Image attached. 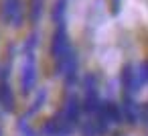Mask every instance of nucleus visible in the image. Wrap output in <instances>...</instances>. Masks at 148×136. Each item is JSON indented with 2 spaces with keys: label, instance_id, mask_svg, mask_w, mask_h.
<instances>
[{
  "label": "nucleus",
  "instance_id": "f257e3e1",
  "mask_svg": "<svg viewBox=\"0 0 148 136\" xmlns=\"http://www.w3.org/2000/svg\"><path fill=\"white\" fill-rule=\"evenodd\" d=\"M0 21L10 27H21L25 21V4L23 0H2L0 2Z\"/></svg>",
  "mask_w": 148,
  "mask_h": 136
},
{
  "label": "nucleus",
  "instance_id": "6e6552de",
  "mask_svg": "<svg viewBox=\"0 0 148 136\" xmlns=\"http://www.w3.org/2000/svg\"><path fill=\"white\" fill-rule=\"evenodd\" d=\"M108 122H110V126L112 124H122L124 122V112H122V104H116V102H112V100H108V102H101V106H99V110H97Z\"/></svg>",
  "mask_w": 148,
  "mask_h": 136
},
{
  "label": "nucleus",
  "instance_id": "f8f14e48",
  "mask_svg": "<svg viewBox=\"0 0 148 136\" xmlns=\"http://www.w3.org/2000/svg\"><path fill=\"white\" fill-rule=\"evenodd\" d=\"M45 100H47V89H39V95L35 98V102H33V106H31V110L27 112V116L25 118H29V116H33V114H37L41 108H43V104H45Z\"/></svg>",
  "mask_w": 148,
  "mask_h": 136
},
{
  "label": "nucleus",
  "instance_id": "0eeeda50",
  "mask_svg": "<svg viewBox=\"0 0 148 136\" xmlns=\"http://www.w3.org/2000/svg\"><path fill=\"white\" fill-rule=\"evenodd\" d=\"M61 114L65 116V120L71 126H77L81 122V102H79V98L77 95H69L65 100V106H63Z\"/></svg>",
  "mask_w": 148,
  "mask_h": 136
},
{
  "label": "nucleus",
  "instance_id": "39448f33",
  "mask_svg": "<svg viewBox=\"0 0 148 136\" xmlns=\"http://www.w3.org/2000/svg\"><path fill=\"white\" fill-rule=\"evenodd\" d=\"M120 81H122V87L126 91V95H134L140 91V85L144 83L140 79V73L136 71V67L132 63H126L122 67V73H120Z\"/></svg>",
  "mask_w": 148,
  "mask_h": 136
},
{
  "label": "nucleus",
  "instance_id": "dca6fc26",
  "mask_svg": "<svg viewBox=\"0 0 148 136\" xmlns=\"http://www.w3.org/2000/svg\"><path fill=\"white\" fill-rule=\"evenodd\" d=\"M0 136H4V130H2V128H0Z\"/></svg>",
  "mask_w": 148,
  "mask_h": 136
},
{
  "label": "nucleus",
  "instance_id": "1a4fd4ad",
  "mask_svg": "<svg viewBox=\"0 0 148 136\" xmlns=\"http://www.w3.org/2000/svg\"><path fill=\"white\" fill-rule=\"evenodd\" d=\"M122 112H124V122H128V124H136L140 120V106L134 102L132 95H124Z\"/></svg>",
  "mask_w": 148,
  "mask_h": 136
},
{
  "label": "nucleus",
  "instance_id": "ddd939ff",
  "mask_svg": "<svg viewBox=\"0 0 148 136\" xmlns=\"http://www.w3.org/2000/svg\"><path fill=\"white\" fill-rule=\"evenodd\" d=\"M41 14H43V0H31V10H29L31 23H39Z\"/></svg>",
  "mask_w": 148,
  "mask_h": 136
},
{
  "label": "nucleus",
  "instance_id": "20e7f679",
  "mask_svg": "<svg viewBox=\"0 0 148 136\" xmlns=\"http://www.w3.org/2000/svg\"><path fill=\"white\" fill-rule=\"evenodd\" d=\"M73 128H75V126H71V124L65 120V116H63L61 112H57L53 118H49V120L45 122V126L41 128V134H43V136H69V134L73 132Z\"/></svg>",
  "mask_w": 148,
  "mask_h": 136
},
{
  "label": "nucleus",
  "instance_id": "423d86ee",
  "mask_svg": "<svg viewBox=\"0 0 148 136\" xmlns=\"http://www.w3.org/2000/svg\"><path fill=\"white\" fill-rule=\"evenodd\" d=\"M69 49H71V43H69L67 29H65V25H59L57 31L53 33V39H51V57L55 61H59Z\"/></svg>",
  "mask_w": 148,
  "mask_h": 136
},
{
  "label": "nucleus",
  "instance_id": "2eb2a0df",
  "mask_svg": "<svg viewBox=\"0 0 148 136\" xmlns=\"http://www.w3.org/2000/svg\"><path fill=\"white\" fill-rule=\"evenodd\" d=\"M120 4H122V0H112V12L114 14L120 12Z\"/></svg>",
  "mask_w": 148,
  "mask_h": 136
},
{
  "label": "nucleus",
  "instance_id": "f03ea898",
  "mask_svg": "<svg viewBox=\"0 0 148 136\" xmlns=\"http://www.w3.org/2000/svg\"><path fill=\"white\" fill-rule=\"evenodd\" d=\"M77 69H79V61H77V53L73 51V47L57 61V73L65 77V81L71 85L77 79Z\"/></svg>",
  "mask_w": 148,
  "mask_h": 136
},
{
  "label": "nucleus",
  "instance_id": "7ed1b4c3",
  "mask_svg": "<svg viewBox=\"0 0 148 136\" xmlns=\"http://www.w3.org/2000/svg\"><path fill=\"white\" fill-rule=\"evenodd\" d=\"M37 85V61L35 53H25V65L21 71V87L23 93H31Z\"/></svg>",
  "mask_w": 148,
  "mask_h": 136
},
{
  "label": "nucleus",
  "instance_id": "4468645a",
  "mask_svg": "<svg viewBox=\"0 0 148 136\" xmlns=\"http://www.w3.org/2000/svg\"><path fill=\"white\" fill-rule=\"evenodd\" d=\"M18 130H21L23 136H37L35 130L29 126V120H27V118H21V120H18Z\"/></svg>",
  "mask_w": 148,
  "mask_h": 136
},
{
  "label": "nucleus",
  "instance_id": "9d476101",
  "mask_svg": "<svg viewBox=\"0 0 148 136\" xmlns=\"http://www.w3.org/2000/svg\"><path fill=\"white\" fill-rule=\"evenodd\" d=\"M0 108L4 112L14 110V93H12L8 81H0Z\"/></svg>",
  "mask_w": 148,
  "mask_h": 136
},
{
  "label": "nucleus",
  "instance_id": "9b49d317",
  "mask_svg": "<svg viewBox=\"0 0 148 136\" xmlns=\"http://www.w3.org/2000/svg\"><path fill=\"white\" fill-rule=\"evenodd\" d=\"M65 12H67V0H57L55 6H53V23L59 27V25H65Z\"/></svg>",
  "mask_w": 148,
  "mask_h": 136
}]
</instances>
